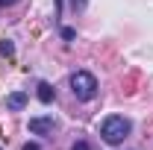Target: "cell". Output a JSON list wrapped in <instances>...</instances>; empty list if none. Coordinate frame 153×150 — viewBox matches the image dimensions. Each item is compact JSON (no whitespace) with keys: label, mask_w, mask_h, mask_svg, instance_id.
Masks as SVG:
<instances>
[{"label":"cell","mask_w":153,"mask_h":150,"mask_svg":"<svg viewBox=\"0 0 153 150\" xmlns=\"http://www.w3.org/2000/svg\"><path fill=\"white\" fill-rule=\"evenodd\" d=\"M133 130V124L124 118V115H109L103 124H100V135H103V141L106 144H121L127 135Z\"/></svg>","instance_id":"obj_1"},{"label":"cell","mask_w":153,"mask_h":150,"mask_svg":"<svg viewBox=\"0 0 153 150\" xmlns=\"http://www.w3.org/2000/svg\"><path fill=\"white\" fill-rule=\"evenodd\" d=\"M71 91H74L76 100H94V94H97L94 74H88V71H76V74H71Z\"/></svg>","instance_id":"obj_2"},{"label":"cell","mask_w":153,"mask_h":150,"mask_svg":"<svg viewBox=\"0 0 153 150\" xmlns=\"http://www.w3.org/2000/svg\"><path fill=\"white\" fill-rule=\"evenodd\" d=\"M56 127V121L47 115V118H30V132H36V135H47V132H53Z\"/></svg>","instance_id":"obj_3"},{"label":"cell","mask_w":153,"mask_h":150,"mask_svg":"<svg viewBox=\"0 0 153 150\" xmlns=\"http://www.w3.org/2000/svg\"><path fill=\"white\" fill-rule=\"evenodd\" d=\"M24 106H27V94H24V91H15V94H9V97H6V109L21 112Z\"/></svg>","instance_id":"obj_4"},{"label":"cell","mask_w":153,"mask_h":150,"mask_svg":"<svg viewBox=\"0 0 153 150\" xmlns=\"http://www.w3.org/2000/svg\"><path fill=\"white\" fill-rule=\"evenodd\" d=\"M38 100L41 103H50L53 100V85L50 82H38Z\"/></svg>","instance_id":"obj_5"},{"label":"cell","mask_w":153,"mask_h":150,"mask_svg":"<svg viewBox=\"0 0 153 150\" xmlns=\"http://www.w3.org/2000/svg\"><path fill=\"white\" fill-rule=\"evenodd\" d=\"M71 150H91V144H85V141H76Z\"/></svg>","instance_id":"obj_6"},{"label":"cell","mask_w":153,"mask_h":150,"mask_svg":"<svg viewBox=\"0 0 153 150\" xmlns=\"http://www.w3.org/2000/svg\"><path fill=\"white\" fill-rule=\"evenodd\" d=\"M24 150H41V147H38L36 141H27V144H24Z\"/></svg>","instance_id":"obj_7"},{"label":"cell","mask_w":153,"mask_h":150,"mask_svg":"<svg viewBox=\"0 0 153 150\" xmlns=\"http://www.w3.org/2000/svg\"><path fill=\"white\" fill-rule=\"evenodd\" d=\"M15 3H21V0H0V6H15Z\"/></svg>","instance_id":"obj_8"}]
</instances>
